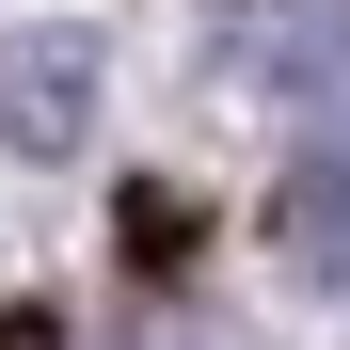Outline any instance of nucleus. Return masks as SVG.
I'll list each match as a JSON object with an SVG mask.
<instances>
[{
  "label": "nucleus",
  "instance_id": "obj_2",
  "mask_svg": "<svg viewBox=\"0 0 350 350\" xmlns=\"http://www.w3.org/2000/svg\"><path fill=\"white\" fill-rule=\"evenodd\" d=\"M223 64L255 96H350V0H223Z\"/></svg>",
  "mask_w": 350,
  "mask_h": 350
},
{
  "label": "nucleus",
  "instance_id": "obj_1",
  "mask_svg": "<svg viewBox=\"0 0 350 350\" xmlns=\"http://www.w3.org/2000/svg\"><path fill=\"white\" fill-rule=\"evenodd\" d=\"M96 144V32H16L0 48V159H80Z\"/></svg>",
  "mask_w": 350,
  "mask_h": 350
},
{
  "label": "nucleus",
  "instance_id": "obj_3",
  "mask_svg": "<svg viewBox=\"0 0 350 350\" xmlns=\"http://www.w3.org/2000/svg\"><path fill=\"white\" fill-rule=\"evenodd\" d=\"M271 239H286V271H303V286H334V303H350V144H303V159H286Z\"/></svg>",
  "mask_w": 350,
  "mask_h": 350
}]
</instances>
